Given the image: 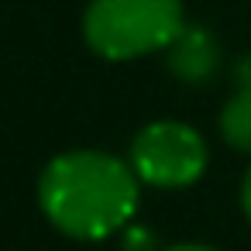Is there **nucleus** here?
Returning <instances> with one entry per match:
<instances>
[{"mask_svg":"<svg viewBox=\"0 0 251 251\" xmlns=\"http://www.w3.org/2000/svg\"><path fill=\"white\" fill-rule=\"evenodd\" d=\"M138 176L103 151H66L52 158L38 182L45 217L69 237L100 241L127 227L138 213Z\"/></svg>","mask_w":251,"mask_h":251,"instance_id":"nucleus-1","label":"nucleus"},{"mask_svg":"<svg viewBox=\"0 0 251 251\" xmlns=\"http://www.w3.org/2000/svg\"><path fill=\"white\" fill-rule=\"evenodd\" d=\"M182 28V0H93L83 18L90 49L114 62L169 49Z\"/></svg>","mask_w":251,"mask_h":251,"instance_id":"nucleus-2","label":"nucleus"},{"mask_svg":"<svg viewBox=\"0 0 251 251\" xmlns=\"http://www.w3.org/2000/svg\"><path fill=\"white\" fill-rule=\"evenodd\" d=\"M131 169L138 179L165 189L189 186L206 169V145L203 138L176 121L148 124L131 145Z\"/></svg>","mask_w":251,"mask_h":251,"instance_id":"nucleus-3","label":"nucleus"},{"mask_svg":"<svg viewBox=\"0 0 251 251\" xmlns=\"http://www.w3.org/2000/svg\"><path fill=\"white\" fill-rule=\"evenodd\" d=\"M169 66L179 79L186 83H200L213 73L217 66V45L203 28H182L179 38L169 45Z\"/></svg>","mask_w":251,"mask_h":251,"instance_id":"nucleus-4","label":"nucleus"},{"mask_svg":"<svg viewBox=\"0 0 251 251\" xmlns=\"http://www.w3.org/2000/svg\"><path fill=\"white\" fill-rule=\"evenodd\" d=\"M220 134L230 148L251 151V62L237 66V90L220 114Z\"/></svg>","mask_w":251,"mask_h":251,"instance_id":"nucleus-5","label":"nucleus"},{"mask_svg":"<svg viewBox=\"0 0 251 251\" xmlns=\"http://www.w3.org/2000/svg\"><path fill=\"white\" fill-rule=\"evenodd\" d=\"M148 241H151V237H148L145 230H134V234H127V248H131V251H134V248H138V251H148V248H145Z\"/></svg>","mask_w":251,"mask_h":251,"instance_id":"nucleus-6","label":"nucleus"},{"mask_svg":"<svg viewBox=\"0 0 251 251\" xmlns=\"http://www.w3.org/2000/svg\"><path fill=\"white\" fill-rule=\"evenodd\" d=\"M241 203H244V213H248V220H251V169H248L244 186H241Z\"/></svg>","mask_w":251,"mask_h":251,"instance_id":"nucleus-7","label":"nucleus"},{"mask_svg":"<svg viewBox=\"0 0 251 251\" xmlns=\"http://www.w3.org/2000/svg\"><path fill=\"white\" fill-rule=\"evenodd\" d=\"M165 251H217V248H206V244H172Z\"/></svg>","mask_w":251,"mask_h":251,"instance_id":"nucleus-8","label":"nucleus"}]
</instances>
